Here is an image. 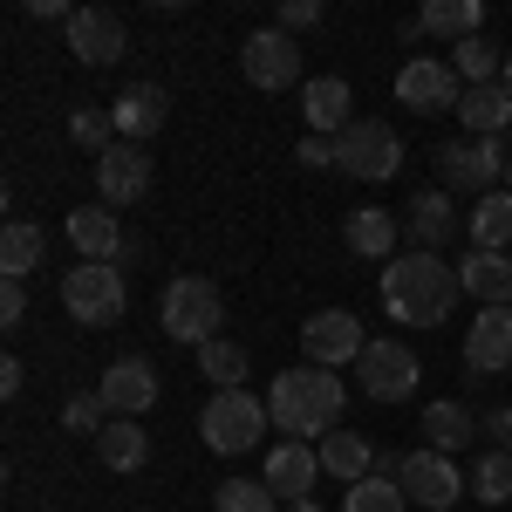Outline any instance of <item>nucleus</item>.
<instances>
[{"mask_svg":"<svg viewBox=\"0 0 512 512\" xmlns=\"http://www.w3.org/2000/svg\"><path fill=\"white\" fill-rule=\"evenodd\" d=\"M458 96H465V82L451 62H431V55H410L403 69H396V103L403 110H417V117H458Z\"/></svg>","mask_w":512,"mask_h":512,"instance_id":"obj_8","label":"nucleus"},{"mask_svg":"<svg viewBox=\"0 0 512 512\" xmlns=\"http://www.w3.org/2000/svg\"><path fill=\"white\" fill-rule=\"evenodd\" d=\"M321 472L342 478V485H362V478H376V444L355 431H328L321 437Z\"/></svg>","mask_w":512,"mask_h":512,"instance_id":"obj_28","label":"nucleus"},{"mask_svg":"<svg viewBox=\"0 0 512 512\" xmlns=\"http://www.w3.org/2000/svg\"><path fill=\"white\" fill-rule=\"evenodd\" d=\"M451 69H458V82H465V89L499 82V76H506V48H499L492 35H472V41H458V48H451Z\"/></svg>","mask_w":512,"mask_h":512,"instance_id":"obj_31","label":"nucleus"},{"mask_svg":"<svg viewBox=\"0 0 512 512\" xmlns=\"http://www.w3.org/2000/svg\"><path fill=\"white\" fill-rule=\"evenodd\" d=\"M287 512H321V506H315V499H294V506H287Z\"/></svg>","mask_w":512,"mask_h":512,"instance_id":"obj_44","label":"nucleus"},{"mask_svg":"<svg viewBox=\"0 0 512 512\" xmlns=\"http://www.w3.org/2000/svg\"><path fill=\"white\" fill-rule=\"evenodd\" d=\"M335 171L383 185V178H396V171H403V137H396L390 123H376V117H355L349 130L335 137Z\"/></svg>","mask_w":512,"mask_h":512,"instance_id":"obj_6","label":"nucleus"},{"mask_svg":"<svg viewBox=\"0 0 512 512\" xmlns=\"http://www.w3.org/2000/svg\"><path fill=\"white\" fill-rule=\"evenodd\" d=\"M69 246L82 260H96V267H123V253H130V239H123L110 205H76L69 212Z\"/></svg>","mask_w":512,"mask_h":512,"instance_id":"obj_16","label":"nucleus"},{"mask_svg":"<svg viewBox=\"0 0 512 512\" xmlns=\"http://www.w3.org/2000/svg\"><path fill=\"white\" fill-rule=\"evenodd\" d=\"M96 396H103V410H110V417H144V410L158 403V369H151L144 355H123V362L103 369Z\"/></svg>","mask_w":512,"mask_h":512,"instance_id":"obj_14","label":"nucleus"},{"mask_svg":"<svg viewBox=\"0 0 512 512\" xmlns=\"http://www.w3.org/2000/svg\"><path fill=\"white\" fill-rule=\"evenodd\" d=\"M458 123H465V137H506L512 123V89L506 82H478L458 96Z\"/></svg>","mask_w":512,"mask_h":512,"instance_id":"obj_24","label":"nucleus"},{"mask_svg":"<svg viewBox=\"0 0 512 512\" xmlns=\"http://www.w3.org/2000/svg\"><path fill=\"white\" fill-rule=\"evenodd\" d=\"M417 28H424V35L472 41V35H485V0H431V7L417 14Z\"/></svg>","mask_w":512,"mask_h":512,"instance_id":"obj_29","label":"nucleus"},{"mask_svg":"<svg viewBox=\"0 0 512 512\" xmlns=\"http://www.w3.org/2000/svg\"><path fill=\"white\" fill-rule=\"evenodd\" d=\"M506 192H512V158H506Z\"/></svg>","mask_w":512,"mask_h":512,"instance_id":"obj_46","label":"nucleus"},{"mask_svg":"<svg viewBox=\"0 0 512 512\" xmlns=\"http://www.w3.org/2000/svg\"><path fill=\"white\" fill-rule=\"evenodd\" d=\"M280 28H287V35H301V28H321V0H287V7H280Z\"/></svg>","mask_w":512,"mask_h":512,"instance_id":"obj_38","label":"nucleus"},{"mask_svg":"<svg viewBox=\"0 0 512 512\" xmlns=\"http://www.w3.org/2000/svg\"><path fill=\"white\" fill-rule=\"evenodd\" d=\"M123 48H130L123 14H110V7H76V14H69V55H76V62L110 69V62H123Z\"/></svg>","mask_w":512,"mask_h":512,"instance_id":"obj_13","label":"nucleus"},{"mask_svg":"<svg viewBox=\"0 0 512 512\" xmlns=\"http://www.w3.org/2000/svg\"><path fill=\"white\" fill-rule=\"evenodd\" d=\"M294 158L308 164V171H321V164H335V137H301V151Z\"/></svg>","mask_w":512,"mask_h":512,"instance_id":"obj_40","label":"nucleus"},{"mask_svg":"<svg viewBox=\"0 0 512 512\" xmlns=\"http://www.w3.org/2000/svg\"><path fill=\"white\" fill-rule=\"evenodd\" d=\"M437 178H444V192H499L506 185V151H499V137H458V144H444L437 151Z\"/></svg>","mask_w":512,"mask_h":512,"instance_id":"obj_7","label":"nucleus"},{"mask_svg":"<svg viewBox=\"0 0 512 512\" xmlns=\"http://www.w3.org/2000/svg\"><path fill=\"white\" fill-rule=\"evenodd\" d=\"M355 383L376 396V403H410V390H417V355L383 335V342H369V349H362V362H355Z\"/></svg>","mask_w":512,"mask_h":512,"instance_id":"obj_11","label":"nucleus"},{"mask_svg":"<svg viewBox=\"0 0 512 512\" xmlns=\"http://www.w3.org/2000/svg\"><path fill=\"white\" fill-rule=\"evenodd\" d=\"M21 383H28V362L7 355V362H0V396H21Z\"/></svg>","mask_w":512,"mask_h":512,"instance_id":"obj_42","label":"nucleus"},{"mask_svg":"<svg viewBox=\"0 0 512 512\" xmlns=\"http://www.w3.org/2000/svg\"><path fill=\"white\" fill-rule=\"evenodd\" d=\"M239 69H246V82L260 96H274V89H294L301 82V48H294L287 28H260V35H246V48H239Z\"/></svg>","mask_w":512,"mask_h":512,"instance_id":"obj_10","label":"nucleus"},{"mask_svg":"<svg viewBox=\"0 0 512 512\" xmlns=\"http://www.w3.org/2000/svg\"><path fill=\"white\" fill-rule=\"evenodd\" d=\"M96 458L110 465V472H144L151 465V437L137 417H110L103 431H96Z\"/></svg>","mask_w":512,"mask_h":512,"instance_id":"obj_26","label":"nucleus"},{"mask_svg":"<svg viewBox=\"0 0 512 512\" xmlns=\"http://www.w3.org/2000/svg\"><path fill=\"white\" fill-rule=\"evenodd\" d=\"M0 321H7V328H21V321H28V287H21V280H7V287H0Z\"/></svg>","mask_w":512,"mask_h":512,"instance_id":"obj_39","label":"nucleus"},{"mask_svg":"<svg viewBox=\"0 0 512 512\" xmlns=\"http://www.w3.org/2000/svg\"><path fill=\"white\" fill-rule=\"evenodd\" d=\"M458 287L472 294L478 308H512V253H465Z\"/></svg>","mask_w":512,"mask_h":512,"instance_id":"obj_21","label":"nucleus"},{"mask_svg":"<svg viewBox=\"0 0 512 512\" xmlns=\"http://www.w3.org/2000/svg\"><path fill=\"white\" fill-rule=\"evenodd\" d=\"M403 499L410 506H424V512H451L472 485H465V472H458V458H444V451H410L403 458Z\"/></svg>","mask_w":512,"mask_h":512,"instance_id":"obj_9","label":"nucleus"},{"mask_svg":"<svg viewBox=\"0 0 512 512\" xmlns=\"http://www.w3.org/2000/svg\"><path fill=\"white\" fill-rule=\"evenodd\" d=\"M164 110H171V96H164L158 82H137V89H123L110 123H117V144H144V137H158L164 130Z\"/></svg>","mask_w":512,"mask_h":512,"instance_id":"obj_20","label":"nucleus"},{"mask_svg":"<svg viewBox=\"0 0 512 512\" xmlns=\"http://www.w3.org/2000/svg\"><path fill=\"white\" fill-rule=\"evenodd\" d=\"M342 512H410V499H403L396 478H362V485H349Z\"/></svg>","mask_w":512,"mask_h":512,"instance_id":"obj_35","label":"nucleus"},{"mask_svg":"<svg viewBox=\"0 0 512 512\" xmlns=\"http://www.w3.org/2000/svg\"><path fill=\"white\" fill-rule=\"evenodd\" d=\"M315 472H321V451H315V444H301V437H287V444L267 451V492H274L280 506L315 499Z\"/></svg>","mask_w":512,"mask_h":512,"instance_id":"obj_18","label":"nucleus"},{"mask_svg":"<svg viewBox=\"0 0 512 512\" xmlns=\"http://www.w3.org/2000/svg\"><path fill=\"white\" fill-rule=\"evenodd\" d=\"M62 424H69V431H103L110 410H103V396H69V403H62Z\"/></svg>","mask_w":512,"mask_h":512,"instance_id":"obj_37","label":"nucleus"},{"mask_svg":"<svg viewBox=\"0 0 512 512\" xmlns=\"http://www.w3.org/2000/svg\"><path fill=\"white\" fill-rule=\"evenodd\" d=\"M198 376H205V383H219V390H246V349L226 342V335H219V342H205V349H198Z\"/></svg>","mask_w":512,"mask_h":512,"instance_id":"obj_33","label":"nucleus"},{"mask_svg":"<svg viewBox=\"0 0 512 512\" xmlns=\"http://www.w3.org/2000/svg\"><path fill=\"white\" fill-rule=\"evenodd\" d=\"M478 431L492 437V451H512V410H492V417H485Z\"/></svg>","mask_w":512,"mask_h":512,"instance_id":"obj_41","label":"nucleus"},{"mask_svg":"<svg viewBox=\"0 0 512 512\" xmlns=\"http://www.w3.org/2000/svg\"><path fill=\"white\" fill-rule=\"evenodd\" d=\"M301 349H308L315 369H342V362H362L369 335H362V321H355L349 308H321V315H308V328H301Z\"/></svg>","mask_w":512,"mask_h":512,"instance_id":"obj_12","label":"nucleus"},{"mask_svg":"<svg viewBox=\"0 0 512 512\" xmlns=\"http://www.w3.org/2000/svg\"><path fill=\"white\" fill-rule=\"evenodd\" d=\"M28 14H35V21H62V28H69V14H76V7H62V0H28Z\"/></svg>","mask_w":512,"mask_h":512,"instance_id":"obj_43","label":"nucleus"},{"mask_svg":"<svg viewBox=\"0 0 512 512\" xmlns=\"http://www.w3.org/2000/svg\"><path fill=\"white\" fill-rule=\"evenodd\" d=\"M465 233H472V253H512V192H485L472 205V219H465Z\"/></svg>","mask_w":512,"mask_h":512,"instance_id":"obj_27","label":"nucleus"},{"mask_svg":"<svg viewBox=\"0 0 512 512\" xmlns=\"http://www.w3.org/2000/svg\"><path fill=\"white\" fill-rule=\"evenodd\" d=\"M465 485H472L478 506H506L512 499V451H478L472 472H465Z\"/></svg>","mask_w":512,"mask_h":512,"instance_id":"obj_32","label":"nucleus"},{"mask_svg":"<svg viewBox=\"0 0 512 512\" xmlns=\"http://www.w3.org/2000/svg\"><path fill=\"white\" fill-rule=\"evenodd\" d=\"M96 192H103L110 212H117V205H137V198L151 192V158H144V144H110V151L96 158Z\"/></svg>","mask_w":512,"mask_h":512,"instance_id":"obj_15","label":"nucleus"},{"mask_svg":"<svg viewBox=\"0 0 512 512\" xmlns=\"http://www.w3.org/2000/svg\"><path fill=\"white\" fill-rule=\"evenodd\" d=\"M164 335L171 342H185V349H205V342H219V321H226V301H219V287L205 274H178L164 287Z\"/></svg>","mask_w":512,"mask_h":512,"instance_id":"obj_3","label":"nucleus"},{"mask_svg":"<svg viewBox=\"0 0 512 512\" xmlns=\"http://www.w3.org/2000/svg\"><path fill=\"white\" fill-rule=\"evenodd\" d=\"M465 369L472 376H506L512 369V308H478L465 328Z\"/></svg>","mask_w":512,"mask_h":512,"instance_id":"obj_17","label":"nucleus"},{"mask_svg":"<svg viewBox=\"0 0 512 512\" xmlns=\"http://www.w3.org/2000/svg\"><path fill=\"white\" fill-rule=\"evenodd\" d=\"M424 451H444V458H458V451H465V444H478V417L472 410H465V403H451V396H444V403H424Z\"/></svg>","mask_w":512,"mask_h":512,"instance_id":"obj_23","label":"nucleus"},{"mask_svg":"<svg viewBox=\"0 0 512 512\" xmlns=\"http://www.w3.org/2000/svg\"><path fill=\"white\" fill-rule=\"evenodd\" d=\"M301 110H308V137H342L355 123V89L342 76H315L301 89Z\"/></svg>","mask_w":512,"mask_h":512,"instance_id":"obj_19","label":"nucleus"},{"mask_svg":"<svg viewBox=\"0 0 512 512\" xmlns=\"http://www.w3.org/2000/svg\"><path fill=\"white\" fill-rule=\"evenodd\" d=\"M499 82H506V89H512V48H506V76H499Z\"/></svg>","mask_w":512,"mask_h":512,"instance_id":"obj_45","label":"nucleus"},{"mask_svg":"<svg viewBox=\"0 0 512 512\" xmlns=\"http://www.w3.org/2000/svg\"><path fill=\"white\" fill-rule=\"evenodd\" d=\"M62 308H69V321H82V328H117L123 308H130V287H123L117 267L82 260L76 274H62Z\"/></svg>","mask_w":512,"mask_h":512,"instance_id":"obj_5","label":"nucleus"},{"mask_svg":"<svg viewBox=\"0 0 512 512\" xmlns=\"http://www.w3.org/2000/svg\"><path fill=\"white\" fill-rule=\"evenodd\" d=\"M41 253H48L41 226H28V219H7V233H0V274H7V280H28V274L41 267Z\"/></svg>","mask_w":512,"mask_h":512,"instance_id":"obj_30","label":"nucleus"},{"mask_svg":"<svg viewBox=\"0 0 512 512\" xmlns=\"http://www.w3.org/2000/svg\"><path fill=\"white\" fill-rule=\"evenodd\" d=\"M458 267H444L437 253H396L390 267H383V308H390V321H403V328H437V321H451V308H458Z\"/></svg>","mask_w":512,"mask_h":512,"instance_id":"obj_1","label":"nucleus"},{"mask_svg":"<svg viewBox=\"0 0 512 512\" xmlns=\"http://www.w3.org/2000/svg\"><path fill=\"white\" fill-rule=\"evenodd\" d=\"M342 403H349V390H342V376L335 369H315V362H301V369H280L274 390H267V417H274V431L287 437H328L335 424H342Z\"/></svg>","mask_w":512,"mask_h":512,"instance_id":"obj_2","label":"nucleus"},{"mask_svg":"<svg viewBox=\"0 0 512 512\" xmlns=\"http://www.w3.org/2000/svg\"><path fill=\"white\" fill-rule=\"evenodd\" d=\"M267 424H274V417H267V403H260L253 390H212V396H205V410H198V431H205V444H212L219 458L253 451Z\"/></svg>","mask_w":512,"mask_h":512,"instance_id":"obj_4","label":"nucleus"},{"mask_svg":"<svg viewBox=\"0 0 512 512\" xmlns=\"http://www.w3.org/2000/svg\"><path fill=\"white\" fill-rule=\"evenodd\" d=\"M212 512H287V506L267 492V478H226L212 492Z\"/></svg>","mask_w":512,"mask_h":512,"instance_id":"obj_34","label":"nucleus"},{"mask_svg":"<svg viewBox=\"0 0 512 512\" xmlns=\"http://www.w3.org/2000/svg\"><path fill=\"white\" fill-rule=\"evenodd\" d=\"M403 226H410V239H417V253H437V246H444V239L458 233L465 219L451 212V192L437 185V192H417V198H410V212H403Z\"/></svg>","mask_w":512,"mask_h":512,"instance_id":"obj_22","label":"nucleus"},{"mask_svg":"<svg viewBox=\"0 0 512 512\" xmlns=\"http://www.w3.org/2000/svg\"><path fill=\"white\" fill-rule=\"evenodd\" d=\"M69 137H76L82 151L103 158V151L117 144V123H110V110H96V103H76V110H69Z\"/></svg>","mask_w":512,"mask_h":512,"instance_id":"obj_36","label":"nucleus"},{"mask_svg":"<svg viewBox=\"0 0 512 512\" xmlns=\"http://www.w3.org/2000/svg\"><path fill=\"white\" fill-rule=\"evenodd\" d=\"M342 246L355 260H396V219L383 205H362V212L342 219Z\"/></svg>","mask_w":512,"mask_h":512,"instance_id":"obj_25","label":"nucleus"}]
</instances>
